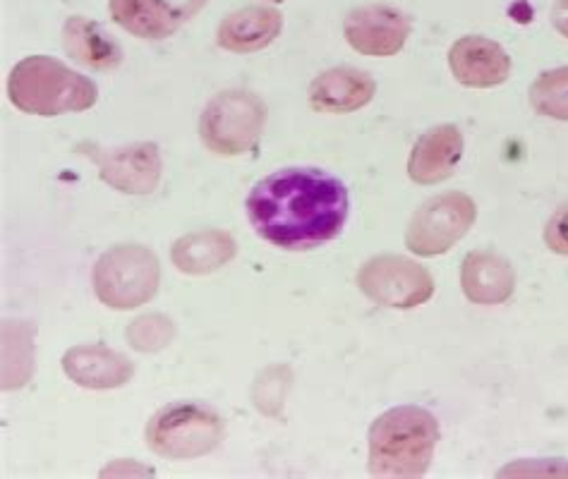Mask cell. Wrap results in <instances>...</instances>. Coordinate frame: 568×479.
<instances>
[{
    "mask_svg": "<svg viewBox=\"0 0 568 479\" xmlns=\"http://www.w3.org/2000/svg\"><path fill=\"white\" fill-rule=\"evenodd\" d=\"M266 123V106L260 96L231 89L206 103L200 120L202 142L219 156L247 154L260 142Z\"/></svg>",
    "mask_w": 568,
    "mask_h": 479,
    "instance_id": "5b68a950",
    "label": "cell"
},
{
    "mask_svg": "<svg viewBox=\"0 0 568 479\" xmlns=\"http://www.w3.org/2000/svg\"><path fill=\"white\" fill-rule=\"evenodd\" d=\"M448 68L463 86L491 89L511 74V58L487 37H463L448 51Z\"/></svg>",
    "mask_w": 568,
    "mask_h": 479,
    "instance_id": "8fae6325",
    "label": "cell"
},
{
    "mask_svg": "<svg viewBox=\"0 0 568 479\" xmlns=\"http://www.w3.org/2000/svg\"><path fill=\"white\" fill-rule=\"evenodd\" d=\"M477 218L475 202L463 192H446L427 200L406 231V245L417 257H437L452 249L473 228Z\"/></svg>",
    "mask_w": 568,
    "mask_h": 479,
    "instance_id": "52a82bcc",
    "label": "cell"
},
{
    "mask_svg": "<svg viewBox=\"0 0 568 479\" xmlns=\"http://www.w3.org/2000/svg\"><path fill=\"white\" fill-rule=\"evenodd\" d=\"M463 156V134L456 125L427 130L410 152L408 175L417 185H437L454 173Z\"/></svg>",
    "mask_w": 568,
    "mask_h": 479,
    "instance_id": "5bb4252c",
    "label": "cell"
},
{
    "mask_svg": "<svg viewBox=\"0 0 568 479\" xmlns=\"http://www.w3.org/2000/svg\"><path fill=\"white\" fill-rule=\"evenodd\" d=\"M348 190L315 169H286L260 180L247 197V216L264 240L305 252L334 240L348 218Z\"/></svg>",
    "mask_w": 568,
    "mask_h": 479,
    "instance_id": "6da1fadb",
    "label": "cell"
},
{
    "mask_svg": "<svg viewBox=\"0 0 568 479\" xmlns=\"http://www.w3.org/2000/svg\"><path fill=\"white\" fill-rule=\"evenodd\" d=\"M223 419L197 402H178L152 417L146 444L154 453L173 460H190L212 453L223 441Z\"/></svg>",
    "mask_w": 568,
    "mask_h": 479,
    "instance_id": "8992f818",
    "label": "cell"
},
{
    "mask_svg": "<svg viewBox=\"0 0 568 479\" xmlns=\"http://www.w3.org/2000/svg\"><path fill=\"white\" fill-rule=\"evenodd\" d=\"M161 3L166 6L173 18L183 24V22L192 20L194 14H197L209 3V0H161Z\"/></svg>",
    "mask_w": 568,
    "mask_h": 479,
    "instance_id": "cb8c5ba5",
    "label": "cell"
},
{
    "mask_svg": "<svg viewBox=\"0 0 568 479\" xmlns=\"http://www.w3.org/2000/svg\"><path fill=\"white\" fill-rule=\"evenodd\" d=\"M115 24L144 41H163L178 32V22L161 0H109Z\"/></svg>",
    "mask_w": 568,
    "mask_h": 479,
    "instance_id": "d6986e66",
    "label": "cell"
},
{
    "mask_svg": "<svg viewBox=\"0 0 568 479\" xmlns=\"http://www.w3.org/2000/svg\"><path fill=\"white\" fill-rule=\"evenodd\" d=\"M361 291L386 309H415L435 295V278L423 264L396 254L369 259L357 274Z\"/></svg>",
    "mask_w": 568,
    "mask_h": 479,
    "instance_id": "ba28073f",
    "label": "cell"
},
{
    "mask_svg": "<svg viewBox=\"0 0 568 479\" xmlns=\"http://www.w3.org/2000/svg\"><path fill=\"white\" fill-rule=\"evenodd\" d=\"M551 24L564 39H568V0H557L551 8Z\"/></svg>",
    "mask_w": 568,
    "mask_h": 479,
    "instance_id": "484cf974",
    "label": "cell"
},
{
    "mask_svg": "<svg viewBox=\"0 0 568 479\" xmlns=\"http://www.w3.org/2000/svg\"><path fill=\"white\" fill-rule=\"evenodd\" d=\"M80 152L97 163L103 183L123 194H149L161 180V154L154 142L111 149L82 144Z\"/></svg>",
    "mask_w": 568,
    "mask_h": 479,
    "instance_id": "9c48e42d",
    "label": "cell"
},
{
    "mask_svg": "<svg viewBox=\"0 0 568 479\" xmlns=\"http://www.w3.org/2000/svg\"><path fill=\"white\" fill-rule=\"evenodd\" d=\"M106 475H154V470L134 466V462H128V466H125L123 460H118V462H113V466L101 470V477H106Z\"/></svg>",
    "mask_w": 568,
    "mask_h": 479,
    "instance_id": "4316f807",
    "label": "cell"
},
{
    "mask_svg": "<svg viewBox=\"0 0 568 479\" xmlns=\"http://www.w3.org/2000/svg\"><path fill=\"white\" fill-rule=\"evenodd\" d=\"M63 371L82 388L109 391L125 386L134 367L123 353L103 346H78L63 355Z\"/></svg>",
    "mask_w": 568,
    "mask_h": 479,
    "instance_id": "9a60e30c",
    "label": "cell"
},
{
    "mask_svg": "<svg viewBox=\"0 0 568 479\" xmlns=\"http://www.w3.org/2000/svg\"><path fill=\"white\" fill-rule=\"evenodd\" d=\"M63 49L74 63L92 70H115L123 63V49L118 41L103 32L101 24L80 14L68 18L63 24Z\"/></svg>",
    "mask_w": 568,
    "mask_h": 479,
    "instance_id": "e0dca14e",
    "label": "cell"
},
{
    "mask_svg": "<svg viewBox=\"0 0 568 479\" xmlns=\"http://www.w3.org/2000/svg\"><path fill=\"white\" fill-rule=\"evenodd\" d=\"M377 92L369 72L357 68H332L310 84V103L322 113H353L365 109Z\"/></svg>",
    "mask_w": 568,
    "mask_h": 479,
    "instance_id": "7c38bea8",
    "label": "cell"
},
{
    "mask_svg": "<svg viewBox=\"0 0 568 479\" xmlns=\"http://www.w3.org/2000/svg\"><path fill=\"white\" fill-rule=\"evenodd\" d=\"M235 240L226 231H197L175 240L171 259L178 272L190 276L214 274L235 257Z\"/></svg>",
    "mask_w": 568,
    "mask_h": 479,
    "instance_id": "ac0fdd59",
    "label": "cell"
},
{
    "mask_svg": "<svg viewBox=\"0 0 568 479\" xmlns=\"http://www.w3.org/2000/svg\"><path fill=\"white\" fill-rule=\"evenodd\" d=\"M506 475H568V466H535V462H518V466H508L499 472Z\"/></svg>",
    "mask_w": 568,
    "mask_h": 479,
    "instance_id": "d4e9b609",
    "label": "cell"
},
{
    "mask_svg": "<svg viewBox=\"0 0 568 479\" xmlns=\"http://www.w3.org/2000/svg\"><path fill=\"white\" fill-rule=\"evenodd\" d=\"M34 374V326L3 322V388H22Z\"/></svg>",
    "mask_w": 568,
    "mask_h": 479,
    "instance_id": "ffe728a7",
    "label": "cell"
},
{
    "mask_svg": "<svg viewBox=\"0 0 568 479\" xmlns=\"http://www.w3.org/2000/svg\"><path fill=\"white\" fill-rule=\"evenodd\" d=\"M156 254L142 245H118L103 252L94 266V291L111 309H134L159 293Z\"/></svg>",
    "mask_w": 568,
    "mask_h": 479,
    "instance_id": "277c9868",
    "label": "cell"
},
{
    "mask_svg": "<svg viewBox=\"0 0 568 479\" xmlns=\"http://www.w3.org/2000/svg\"><path fill=\"white\" fill-rule=\"evenodd\" d=\"M8 96L22 113L55 118L89 111L99 99L97 84L49 55L22 58L12 68Z\"/></svg>",
    "mask_w": 568,
    "mask_h": 479,
    "instance_id": "3957f363",
    "label": "cell"
},
{
    "mask_svg": "<svg viewBox=\"0 0 568 479\" xmlns=\"http://www.w3.org/2000/svg\"><path fill=\"white\" fill-rule=\"evenodd\" d=\"M535 113L568 123V68L547 70L530 86Z\"/></svg>",
    "mask_w": 568,
    "mask_h": 479,
    "instance_id": "44dd1931",
    "label": "cell"
},
{
    "mask_svg": "<svg viewBox=\"0 0 568 479\" xmlns=\"http://www.w3.org/2000/svg\"><path fill=\"white\" fill-rule=\"evenodd\" d=\"M272 3H283V0H272Z\"/></svg>",
    "mask_w": 568,
    "mask_h": 479,
    "instance_id": "83f0119b",
    "label": "cell"
},
{
    "mask_svg": "<svg viewBox=\"0 0 568 479\" xmlns=\"http://www.w3.org/2000/svg\"><path fill=\"white\" fill-rule=\"evenodd\" d=\"M460 288L473 305H504L516 291L514 266L495 252H473L463 259Z\"/></svg>",
    "mask_w": 568,
    "mask_h": 479,
    "instance_id": "4fadbf2b",
    "label": "cell"
},
{
    "mask_svg": "<svg viewBox=\"0 0 568 479\" xmlns=\"http://www.w3.org/2000/svg\"><path fill=\"white\" fill-rule=\"evenodd\" d=\"M437 441V417L425 408L386 410L369 427V472L377 477H423L435 458Z\"/></svg>",
    "mask_w": 568,
    "mask_h": 479,
    "instance_id": "7a4b0ae2",
    "label": "cell"
},
{
    "mask_svg": "<svg viewBox=\"0 0 568 479\" xmlns=\"http://www.w3.org/2000/svg\"><path fill=\"white\" fill-rule=\"evenodd\" d=\"M351 49L363 55H396L410 37V20L392 6H363L343 22Z\"/></svg>",
    "mask_w": 568,
    "mask_h": 479,
    "instance_id": "30bf717a",
    "label": "cell"
},
{
    "mask_svg": "<svg viewBox=\"0 0 568 479\" xmlns=\"http://www.w3.org/2000/svg\"><path fill=\"white\" fill-rule=\"evenodd\" d=\"M281 29L283 18L278 10L250 6L231 12L229 18L219 24L216 41L221 49L233 53H254L272 47L278 39Z\"/></svg>",
    "mask_w": 568,
    "mask_h": 479,
    "instance_id": "2e32d148",
    "label": "cell"
},
{
    "mask_svg": "<svg viewBox=\"0 0 568 479\" xmlns=\"http://www.w3.org/2000/svg\"><path fill=\"white\" fill-rule=\"evenodd\" d=\"M128 343L138 353H159L171 346L175 326L163 314H144L128 326Z\"/></svg>",
    "mask_w": 568,
    "mask_h": 479,
    "instance_id": "7402d4cb",
    "label": "cell"
},
{
    "mask_svg": "<svg viewBox=\"0 0 568 479\" xmlns=\"http://www.w3.org/2000/svg\"><path fill=\"white\" fill-rule=\"evenodd\" d=\"M545 243L555 254L568 257V202L561 204L555 216L549 218L545 228Z\"/></svg>",
    "mask_w": 568,
    "mask_h": 479,
    "instance_id": "603a6c76",
    "label": "cell"
}]
</instances>
